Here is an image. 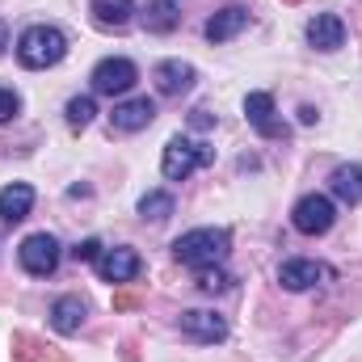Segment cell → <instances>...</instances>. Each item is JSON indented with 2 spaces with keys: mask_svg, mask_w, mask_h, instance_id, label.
I'll return each instance as SVG.
<instances>
[{
  "mask_svg": "<svg viewBox=\"0 0 362 362\" xmlns=\"http://www.w3.org/2000/svg\"><path fill=\"white\" fill-rule=\"evenodd\" d=\"M177 329H181V337H189V341H202V346H215V341H223V337H228V325H223V316H215V312H202V308H189V312H181Z\"/></svg>",
  "mask_w": 362,
  "mask_h": 362,
  "instance_id": "ba28073f",
  "label": "cell"
},
{
  "mask_svg": "<svg viewBox=\"0 0 362 362\" xmlns=\"http://www.w3.org/2000/svg\"><path fill=\"white\" fill-rule=\"evenodd\" d=\"M308 42H312L316 51H337V47L346 42V21H341L337 13H316V17L308 21Z\"/></svg>",
  "mask_w": 362,
  "mask_h": 362,
  "instance_id": "4fadbf2b",
  "label": "cell"
},
{
  "mask_svg": "<svg viewBox=\"0 0 362 362\" xmlns=\"http://www.w3.org/2000/svg\"><path fill=\"white\" fill-rule=\"evenodd\" d=\"M333 198H341L346 206H358L362 202V165H337L333 177H329Z\"/></svg>",
  "mask_w": 362,
  "mask_h": 362,
  "instance_id": "2e32d148",
  "label": "cell"
},
{
  "mask_svg": "<svg viewBox=\"0 0 362 362\" xmlns=\"http://www.w3.org/2000/svg\"><path fill=\"white\" fill-rule=\"evenodd\" d=\"M81 325H85V303L76 295H64L51 303V329L55 333H76Z\"/></svg>",
  "mask_w": 362,
  "mask_h": 362,
  "instance_id": "e0dca14e",
  "label": "cell"
},
{
  "mask_svg": "<svg viewBox=\"0 0 362 362\" xmlns=\"http://www.w3.org/2000/svg\"><path fill=\"white\" fill-rule=\"evenodd\" d=\"M245 118H249V127H253L257 135H266V139H282V135H286V127L274 118V97L270 93H249V97H245Z\"/></svg>",
  "mask_w": 362,
  "mask_h": 362,
  "instance_id": "8fae6325",
  "label": "cell"
},
{
  "mask_svg": "<svg viewBox=\"0 0 362 362\" xmlns=\"http://www.w3.org/2000/svg\"><path fill=\"white\" fill-rule=\"evenodd\" d=\"M189 127H194V131H211V127H215L211 110H194V114H189Z\"/></svg>",
  "mask_w": 362,
  "mask_h": 362,
  "instance_id": "d4e9b609",
  "label": "cell"
},
{
  "mask_svg": "<svg viewBox=\"0 0 362 362\" xmlns=\"http://www.w3.org/2000/svg\"><path fill=\"white\" fill-rule=\"evenodd\" d=\"M152 81H156V93H160V97H181V93L194 89L198 72H194L189 64H181V59H165V64H156Z\"/></svg>",
  "mask_w": 362,
  "mask_h": 362,
  "instance_id": "7c38bea8",
  "label": "cell"
},
{
  "mask_svg": "<svg viewBox=\"0 0 362 362\" xmlns=\"http://www.w3.org/2000/svg\"><path fill=\"white\" fill-rule=\"evenodd\" d=\"M173 206H177V202H173V194H165V189H152V194L139 198V215H144V219H156V223L169 219Z\"/></svg>",
  "mask_w": 362,
  "mask_h": 362,
  "instance_id": "ffe728a7",
  "label": "cell"
},
{
  "mask_svg": "<svg viewBox=\"0 0 362 362\" xmlns=\"http://www.w3.org/2000/svg\"><path fill=\"white\" fill-rule=\"evenodd\" d=\"M135 17V0H93V21L101 30H122Z\"/></svg>",
  "mask_w": 362,
  "mask_h": 362,
  "instance_id": "ac0fdd59",
  "label": "cell"
},
{
  "mask_svg": "<svg viewBox=\"0 0 362 362\" xmlns=\"http://www.w3.org/2000/svg\"><path fill=\"white\" fill-rule=\"evenodd\" d=\"M228 282H232V278H228L223 270H215V266H211V270H198V286H202L206 295H215V291H228Z\"/></svg>",
  "mask_w": 362,
  "mask_h": 362,
  "instance_id": "7402d4cb",
  "label": "cell"
},
{
  "mask_svg": "<svg viewBox=\"0 0 362 362\" xmlns=\"http://www.w3.org/2000/svg\"><path fill=\"white\" fill-rule=\"evenodd\" d=\"M97 274H101L105 282H135V278L144 274V262H139L135 249H101Z\"/></svg>",
  "mask_w": 362,
  "mask_h": 362,
  "instance_id": "30bf717a",
  "label": "cell"
},
{
  "mask_svg": "<svg viewBox=\"0 0 362 362\" xmlns=\"http://www.w3.org/2000/svg\"><path fill=\"white\" fill-rule=\"evenodd\" d=\"M329 278H333V270L325 262H312V257H291V262L278 266V282L286 291H312V286H320Z\"/></svg>",
  "mask_w": 362,
  "mask_h": 362,
  "instance_id": "52a82bcc",
  "label": "cell"
},
{
  "mask_svg": "<svg viewBox=\"0 0 362 362\" xmlns=\"http://www.w3.org/2000/svg\"><path fill=\"white\" fill-rule=\"evenodd\" d=\"M17 110H21V101H17V93H13V89H0V122H8V118H17Z\"/></svg>",
  "mask_w": 362,
  "mask_h": 362,
  "instance_id": "603a6c76",
  "label": "cell"
},
{
  "mask_svg": "<svg viewBox=\"0 0 362 362\" xmlns=\"http://www.w3.org/2000/svg\"><path fill=\"white\" fill-rule=\"evenodd\" d=\"M30 206H34V189H30L25 181H13V185L0 189V219H4L8 228L21 223V219L30 215Z\"/></svg>",
  "mask_w": 362,
  "mask_h": 362,
  "instance_id": "9a60e30c",
  "label": "cell"
},
{
  "mask_svg": "<svg viewBox=\"0 0 362 362\" xmlns=\"http://www.w3.org/2000/svg\"><path fill=\"white\" fill-rule=\"evenodd\" d=\"M4 47H8V25L0 21V51H4Z\"/></svg>",
  "mask_w": 362,
  "mask_h": 362,
  "instance_id": "484cf974",
  "label": "cell"
},
{
  "mask_svg": "<svg viewBox=\"0 0 362 362\" xmlns=\"http://www.w3.org/2000/svg\"><path fill=\"white\" fill-rule=\"evenodd\" d=\"M181 21L177 4L173 0H148V8H144V25H148V34H173Z\"/></svg>",
  "mask_w": 362,
  "mask_h": 362,
  "instance_id": "d6986e66",
  "label": "cell"
},
{
  "mask_svg": "<svg viewBox=\"0 0 362 362\" xmlns=\"http://www.w3.org/2000/svg\"><path fill=\"white\" fill-rule=\"evenodd\" d=\"M135 81H139V68L131 59H101L93 68V93L101 97H122L135 89Z\"/></svg>",
  "mask_w": 362,
  "mask_h": 362,
  "instance_id": "8992f818",
  "label": "cell"
},
{
  "mask_svg": "<svg viewBox=\"0 0 362 362\" xmlns=\"http://www.w3.org/2000/svg\"><path fill=\"white\" fill-rule=\"evenodd\" d=\"M245 25H249V8L228 4V8H219V13L206 21V42H228V38H236Z\"/></svg>",
  "mask_w": 362,
  "mask_h": 362,
  "instance_id": "5bb4252c",
  "label": "cell"
},
{
  "mask_svg": "<svg viewBox=\"0 0 362 362\" xmlns=\"http://www.w3.org/2000/svg\"><path fill=\"white\" fill-rule=\"evenodd\" d=\"M68 55V38L55 30V25H30L21 38H17V59L21 68H55L59 59Z\"/></svg>",
  "mask_w": 362,
  "mask_h": 362,
  "instance_id": "7a4b0ae2",
  "label": "cell"
},
{
  "mask_svg": "<svg viewBox=\"0 0 362 362\" xmlns=\"http://www.w3.org/2000/svg\"><path fill=\"white\" fill-rule=\"evenodd\" d=\"M333 219H337V211H333V198H325V194H303L291 211V223L303 236H325L333 228Z\"/></svg>",
  "mask_w": 362,
  "mask_h": 362,
  "instance_id": "277c9868",
  "label": "cell"
},
{
  "mask_svg": "<svg viewBox=\"0 0 362 362\" xmlns=\"http://www.w3.org/2000/svg\"><path fill=\"white\" fill-rule=\"evenodd\" d=\"M228 249H232V236L223 228H194V232H185V236L173 240V257L181 266H189V270L219 266L228 257Z\"/></svg>",
  "mask_w": 362,
  "mask_h": 362,
  "instance_id": "6da1fadb",
  "label": "cell"
},
{
  "mask_svg": "<svg viewBox=\"0 0 362 362\" xmlns=\"http://www.w3.org/2000/svg\"><path fill=\"white\" fill-rule=\"evenodd\" d=\"M93 114H97V101H93V97H72V101H68V122H72V127H89Z\"/></svg>",
  "mask_w": 362,
  "mask_h": 362,
  "instance_id": "44dd1931",
  "label": "cell"
},
{
  "mask_svg": "<svg viewBox=\"0 0 362 362\" xmlns=\"http://www.w3.org/2000/svg\"><path fill=\"white\" fill-rule=\"evenodd\" d=\"M17 257H21L25 274H34V278H51V274L59 270V240H55L51 232H34V236L21 240Z\"/></svg>",
  "mask_w": 362,
  "mask_h": 362,
  "instance_id": "5b68a950",
  "label": "cell"
},
{
  "mask_svg": "<svg viewBox=\"0 0 362 362\" xmlns=\"http://www.w3.org/2000/svg\"><path fill=\"white\" fill-rule=\"evenodd\" d=\"M152 118H156V101H152V97H131V101H118V105H114L110 127H114L118 135H135V131L152 127Z\"/></svg>",
  "mask_w": 362,
  "mask_h": 362,
  "instance_id": "9c48e42d",
  "label": "cell"
},
{
  "mask_svg": "<svg viewBox=\"0 0 362 362\" xmlns=\"http://www.w3.org/2000/svg\"><path fill=\"white\" fill-rule=\"evenodd\" d=\"M215 160V152L206 148V144H198V139H185V135H177V139H169L165 144V156H160V173L169 181H185L194 169H202V165H211Z\"/></svg>",
  "mask_w": 362,
  "mask_h": 362,
  "instance_id": "3957f363",
  "label": "cell"
},
{
  "mask_svg": "<svg viewBox=\"0 0 362 362\" xmlns=\"http://www.w3.org/2000/svg\"><path fill=\"white\" fill-rule=\"evenodd\" d=\"M72 257H76V262H97V257H101V240H81V245L72 249Z\"/></svg>",
  "mask_w": 362,
  "mask_h": 362,
  "instance_id": "cb8c5ba5",
  "label": "cell"
}]
</instances>
